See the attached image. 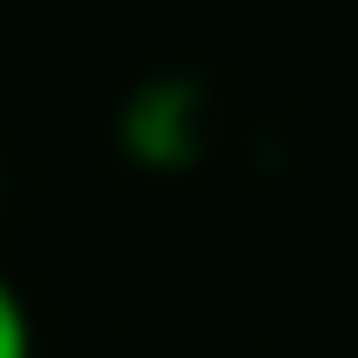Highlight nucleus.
I'll use <instances>...</instances> for the list:
<instances>
[{
	"mask_svg": "<svg viewBox=\"0 0 358 358\" xmlns=\"http://www.w3.org/2000/svg\"><path fill=\"white\" fill-rule=\"evenodd\" d=\"M0 358H37V329H29L22 292L0 278Z\"/></svg>",
	"mask_w": 358,
	"mask_h": 358,
	"instance_id": "obj_1",
	"label": "nucleus"
}]
</instances>
